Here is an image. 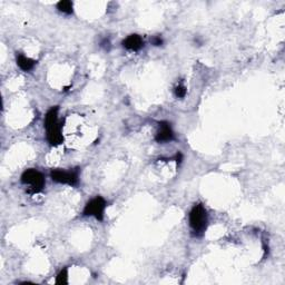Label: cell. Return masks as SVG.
<instances>
[{
    "mask_svg": "<svg viewBox=\"0 0 285 285\" xmlns=\"http://www.w3.org/2000/svg\"><path fill=\"white\" fill-rule=\"evenodd\" d=\"M59 107H51L45 116V128H46V137L51 146H58L63 142V123L58 121Z\"/></svg>",
    "mask_w": 285,
    "mask_h": 285,
    "instance_id": "6da1fadb",
    "label": "cell"
},
{
    "mask_svg": "<svg viewBox=\"0 0 285 285\" xmlns=\"http://www.w3.org/2000/svg\"><path fill=\"white\" fill-rule=\"evenodd\" d=\"M189 221L190 230H192V234L196 236V238H201L205 233L208 225L207 211H206L203 204L200 203L193 206L190 212Z\"/></svg>",
    "mask_w": 285,
    "mask_h": 285,
    "instance_id": "7a4b0ae2",
    "label": "cell"
},
{
    "mask_svg": "<svg viewBox=\"0 0 285 285\" xmlns=\"http://www.w3.org/2000/svg\"><path fill=\"white\" fill-rule=\"evenodd\" d=\"M20 181L24 185L29 186L28 193L31 194L43 192L44 187L46 185L45 176L38 170H35V168H29V170L25 171L21 175Z\"/></svg>",
    "mask_w": 285,
    "mask_h": 285,
    "instance_id": "3957f363",
    "label": "cell"
},
{
    "mask_svg": "<svg viewBox=\"0 0 285 285\" xmlns=\"http://www.w3.org/2000/svg\"><path fill=\"white\" fill-rule=\"evenodd\" d=\"M107 202L105 201V198L102 196H96L87 202V204L84 207V211H82V214H84V216L95 217L97 221L103 222Z\"/></svg>",
    "mask_w": 285,
    "mask_h": 285,
    "instance_id": "277c9868",
    "label": "cell"
},
{
    "mask_svg": "<svg viewBox=\"0 0 285 285\" xmlns=\"http://www.w3.org/2000/svg\"><path fill=\"white\" fill-rule=\"evenodd\" d=\"M79 168L70 171H63L56 168L50 172V178L59 184H65L69 186H77L79 183Z\"/></svg>",
    "mask_w": 285,
    "mask_h": 285,
    "instance_id": "5b68a950",
    "label": "cell"
},
{
    "mask_svg": "<svg viewBox=\"0 0 285 285\" xmlns=\"http://www.w3.org/2000/svg\"><path fill=\"white\" fill-rule=\"evenodd\" d=\"M175 134L172 128L171 124L168 122H160L159 123V128L157 130L155 135V141L159 144H164V142H170L174 141Z\"/></svg>",
    "mask_w": 285,
    "mask_h": 285,
    "instance_id": "8992f818",
    "label": "cell"
},
{
    "mask_svg": "<svg viewBox=\"0 0 285 285\" xmlns=\"http://www.w3.org/2000/svg\"><path fill=\"white\" fill-rule=\"evenodd\" d=\"M123 47L127 50L130 51H138L144 47V40L142 37L137 33H133V35L127 36L125 39L123 40Z\"/></svg>",
    "mask_w": 285,
    "mask_h": 285,
    "instance_id": "52a82bcc",
    "label": "cell"
},
{
    "mask_svg": "<svg viewBox=\"0 0 285 285\" xmlns=\"http://www.w3.org/2000/svg\"><path fill=\"white\" fill-rule=\"evenodd\" d=\"M16 62H17V66L24 71H29L33 69V67H35L37 63L36 61L27 57V56H25L24 54H17Z\"/></svg>",
    "mask_w": 285,
    "mask_h": 285,
    "instance_id": "ba28073f",
    "label": "cell"
},
{
    "mask_svg": "<svg viewBox=\"0 0 285 285\" xmlns=\"http://www.w3.org/2000/svg\"><path fill=\"white\" fill-rule=\"evenodd\" d=\"M57 9L63 14L71 15L74 13V5L69 0H62L57 3Z\"/></svg>",
    "mask_w": 285,
    "mask_h": 285,
    "instance_id": "9c48e42d",
    "label": "cell"
},
{
    "mask_svg": "<svg viewBox=\"0 0 285 285\" xmlns=\"http://www.w3.org/2000/svg\"><path fill=\"white\" fill-rule=\"evenodd\" d=\"M68 283V269L66 268L59 272V274L56 277V284H67Z\"/></svg>",
    "mask_w": 285,
    "mask_h": 285,
    "instance_id": "30bf717a",
    "label": "cell"
},
{
    "mask_svg": "<svg viewBox=\"0 0 285 285\" xmlns=\"http://www.w3.org/2000/svg\"><path fill=\"white\" fill-rule=\"evenodd\" d=\"M174 94H175V96L177 97V98H184V97H185L186 94H187V89L183 84H179L178 86H176V87H175Z\"/></svg>",
    "mask_w": 285,
    "mask_h": 285,
    "instance_id": "8fae6325",
    "label": "cell"
},
{
    "mask_svg": "<svg viewBox=\"0 0 285 285\" xmlns=\"http://www.w3.org/2000/svg\"><path fill=\"white\" fill-rule=\"evenodd\" d=\"M152 44L154 45V46H162V45H163L162 37H159V36L154 37V38L152 39Z\"/></svg>",
    "mask_w": 285,
    "mask_h": 285,
    "instance_id": "7c38bea8",
    "label": "cell"
},
{
    "mask_svg": "<svg viewBox=\"0 0 285 285\" xmlns=\"http://www.w3.org/2000/svg\"><path fill=\"white\" fill-rule=\"evenodd\" d=\"M175 160L176 162H177V164H181L182 163V160H183V155H182V153H177L176 154V156H175Z\"/></svg>",
    "mask_w": 285,
    "mask_h": 285,
    "instance_id": "4fadbf2b",
    "label": "cell"
}]
</instances>
